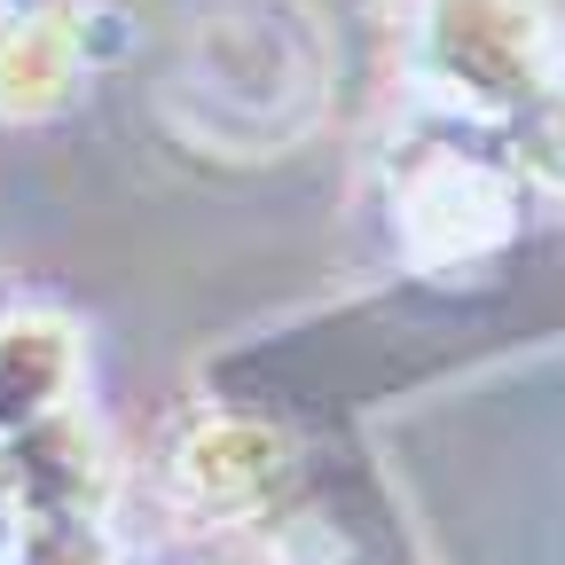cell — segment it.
<instances>
[{"label":"cell","mask_w":565,"mask_h":565,"mask_svg":"<svg viewBox=\"0 0 565 565\" xmlns=\"http://www.w3.org/2000/svg\"><path fill=\"white\" fill-rule=\"evenodd\" d=\"M542 17L526 0H433L424 17V71H433L440 103L463 110H503L519 95H542Z\"/></svg>","instance_id":"obj_1"},{"label":"cell","mask_w":565,"mask_h":565,"mask_svg":"<svg viewBox=\"0 0 565 565\" xmlns=\"http://www.w3.org/2000/svg\"><path fill=\"white\" fill-rule=\"evenodd\" d=\"M519 221L511 173H494L479 158H424L401 181V244L416 267H448V259H479L487 244H503Z\"/></svg>","instance_id":"obj_2"},{"label":"cell","mask_w":565,"mask_h":565,"mask_svg":"<svg viewBox=\"0 0 565 565\" xmlns=\"http://www.w3.org/2000/svg\"><path fill=\"white\" fill-rule=\"evenodd\" d=\"M71 377H79V362H71V330L47 322V315H9L0 322V424H40Z\"/></svg>","instance_id":"obj_3"},{"label":"cell","mask_w":565,"mask_h":565,"mask_svg":"<svg viewBox=\"0 0 565 565\" xmlns=\"http://www.w3.org/2000/svg\"><path fill=\"white\" fill-rule=\"evenodd\" d=\"M267 463H275V448L252 433V424H204V433L181 448V479L196 494H221V503L259 494L267 487Z\"/></svg>","instance_id":"obj_4"},{"label":"cell","mask_w":565,"mask_h":565,"mask_svg":"<svg viewBox=\"0 0 565 565\" xmlns=\"http://www.w3.org/2000/svg\"><path fill=\"white\" fill-rule=\"evenodd\" d=\"M71 79V47L47 17H24L0 32V110H47Z\"/></svg>","instance_id":"obj_5"},{"label":"cell","mask_w":565,"mask_h":565,"mask_svg":"<svg viewBox=\"0 0 565 565\" xmlns=\"http://www.w3.org/2000/svg\"><path fill=\"white\" fill-rule=\"evenodd\" d=\"M526 158H534L542 173H557V181H565V71H550V79H542V95H534Z\"/></svg>","instance_id":"obj_6"}]
</instances>
